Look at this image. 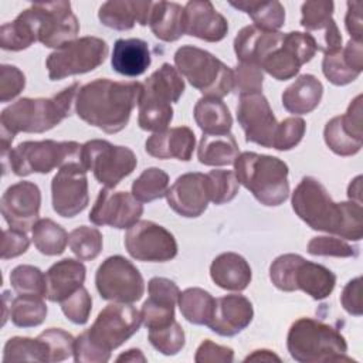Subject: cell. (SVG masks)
I'll use <instances>...</instances> for the list:
<instances>
[{"label":"cell","mask_w":363,"mask_h":363,"mask_svg":"<svg viewBox=\"0 0 363 363\" xmlns=\"http://www.w3.org/2000/svg\"><path fill=\"white\" fill-rule=\"evenodd\" d=\"M292 208L312 230L352 241H360L363 237L362 204L333 201L325 186L315 177L305 176L298 183L292 193Z\"/></svg>","instance_id":"cell-1"},{"label":"cell","mask_w":363,"mask_h":363,"mask_svg":"<svg viewBox=\"0 0 363 363\" xmlns=\"http://www.w3.org/2000/svg\"><path fill=\"white\" fill-rule=\"evenodd\" d=\"M142 94L138 81H112L98 78L82 85L75 98L79 119L105 133H118L126 128Z\"/></svg>","instance_id":"cell-2"},{"label":"cell","mask_w":363,"mask_h":363,"mask_svg":"<svg viewBox=\"0 0 363 363\" xmlns=\"http://www.w3.org/2000/svg\"><path fill=\"white\" fill-rule=\"evenodd\" d=\"M79 88V84L74 82L51 98H20L4 108L0 115L1 155L10 150L18 132L43 133L60 125L71 115Z\"/></svg>","instance_id":"cell-3"},{"label":"cell","mask_w":363,"mask_h":363,"mask_svg":"<svg viewBox=\"0 0 363 363\" xmlns=\"http://www.w3.org/2000/svg\"><path fill=\"white\" fill-rule=\"evenodd\" d=\"M142 323L140 312L128 303L106 305L89 329L84 330L74 343L77 363H105L111 352L135 335Z\"/></svg>","instance_id":"cell-4"},{"label":"cell","mask_w":363,"mask_h":363,"mask_svg":"<svg viewBox=\"0 0 363 363\" xmlns=\"http://www.w3.org/2000/svg\"><path fill=\"white\" fill-rule=\"evenodd\" d=\"M234 173L264 206H279L289 196L288 164L279 157L255 152H242L234 162Z\"/></svg>","instance_id":"cell-5"},{"label":"cell","mask_w":363,"mask_h":363,"mask_svg":"<svg viewBox=\"0 0 363 363\" xmlns=\"http://www.w3.org/2000/svg\"><path fill=\"white\" fill-rule=\"evenodd\" d=\"M291 357L299 363L350 362L346 356L347 343L333 326L313 318L296 319L286 336Z\"/></svg>","instance_id":"cell-6"},{"label":"cell","mask_w":363,"mask_h":363,"mask_svg":"<svg viewBox=\"0 0 363 363\" xmlns=\"http://www.w3.org/2000/svg\"><path fill=\"white\" fill-rule=\"evenodd\" d=\"M184 92V81L180 72L164 62L152 72L142 84L138 102V125L143 130L162 132L173 119L172 104L177 102Z\"/></svg>","instance_id":"cell-7"},{"label":"cell","mask_w":363,"mask_h":363,"mask_svg":"<svg viewBox=\"0 0 363 363\" xmlns=\"http://www.w3.org/2000/svg\"><path fill=\"white\" fill-rule=\"evenodd\" d=\"M81 152L82 145L74 140H26L1 155V163L4 173L9 167L20 177L31 173L47 174L52 169H60L72 162L82 163Z\"/></svg>","instance_id":"cell-8"},{"label":"cell","mask_w":363,"mask_h":363,"mask_svg":"<svg viewBox=\"0 0 363 363\" xmlns=\"http://www.w3.org/2000/svg\"><path fill=\"white\" fill-rule=\"evenodd\" d=\"M269 279L285 292L303 291L315 301L328 298L336 285V275L322 264L306 261L299 254H282L269 265Z\"/></svg>","instance_id":"cell-9"},{"label":"cell","mask_w":363,"mask_h":363,"mask_svg":"<svg viewBox=\"0 0 363 363\" xmlns=\"http://www.w3.org/2000/svg\"><path fill=\"white\" fill-rule=\"evenodd\" d=\"M176 69L204 96L223 98L233 89V69L211 52L183 45L174 52Z\"/></svg>","instance_id":"cell-10"},{"label":"cell","mask_w":363,"mask_h":363,"mask_svg":"<svg viewBox=\"0 0 363 363\" xmlns=\"http://www.w3.org/2000/svg\"><path fill=\"white\" fill-rule=\"evenodd\" d=\"M82 164L92 170L98 183L108 189L115 187L122 179L129 176L138 159L132 149L126 146H116L104 139H92L82 145Z\"/></svg>","instance_id":"cell-11"},{"label":"cell","mask_w":363,"mask_h":363,"mask_svg":"<svg viewBox=\"0 0 363 363\" xmlns=\"http://www.w3.org/2000/svg\"><path fill=\"white\" fill-rule=\"evenodd\" d=\"M108 55V44L99 37H81L55 50L45 60L48 78L58 81L98 68Z\"/></svg>","instance_id":"cell-12"},{"label":"cell","mask_w":363,"mask_h":363,"mask_svg":"<svg viewBox=\"0 0 363 363\" xmlns=\"http://www.w3.org/2000/svg\"><path fill=\"white\" fill-rule=\"evenodd\" d=\"M95 286L105 301L132 303L145 292L143 277L139 269L125 257H108L96 269Z\"/></svg>","instance_id":"cell-13"},{"label":"cell","mask_w":363,"mask_h":363,"mask_svg":"<svg viewBox=\"0 0 363 363\" xmlns=\"http://www.w3.org/2000/svg\"><path fill=\"white\" fill-rule=\"evenodd\" d=\"M30 9L37 26L38 41L44 47L58 50L74 41L79 33V23L69 1L33 3Z\"/></svg>","instance_id":"cell-14"},{"label":"cell","mask_w":363,"mask_h":363,"mask_svg":"<svg viewBox=\"0 0 363 363\" xmlns=\"http://www.w3.org/2000/svg\"><path fill=\"white\" fill-rule=\"evenodd\" d=\"M125 247L132 258L145 262H166L177 255L173 234L149 220H140L128 228Z\"/></svg>","instance_id":"cell-15"},{"label":"cell","mask_w":363,"mask_h":363,"mask_svg":"<svg viewBox=\"0 0 363 363\" xmlns=\"http://www.w3.org/2000/svg\"><path fill=\"white\" fill-rule=\"evenodd\" d=\"M316 52L313 38L301 31L284 34L279 44L262 60L259 68L278 81L294 78Z\"/></svg>","instance_id":"cell-16"},{"label":"cell","mask_w":363,"mask_h":363,"mask_svg":"<svg viewBox=\"0 0 363 363\" xmlns=\"http://www.w3.org/2000/svg\"><path fill=\"white\" fill-rule=\"evenodd\" d=\"M52 208L61 217H75L89 201L86 169L79 162L60 167L51 182Z\"/></svg>","instance_id":"cell-17"},{"label":"cell","mask_w":363,"mask_h":363,"mask_svg":"<svg viewBox=\"0 0 363 363\" xmlns=\"http://www.w3.org/2000/svg\"><path fill=\"white\" fill-rule=\"evenodd\" d=\"M237 121L241 125L245 140L264 147H272L277 132V118L262 92L240 96L237 105Z\"/></svg>","instance_id":"cell-18"},{"label":"cell","mask_w":363,"mask_h":363,"mask_svg":"<svg viewBox=\"0 0 363 363\" xmlns=\"http://www.w3.org/2000/svg\"><path fill=\"white\" fill-rule=\"evenodd\" d=\"M142 213L143 206L132 193L122 190L115 191L105 187L98 193L89 213V221L95 225L129 228L139 221Z\"/></svg>","instance_id":"cell-19"},{"label":"cell","mask_w":363,"mask_h":363,"mask_svg":"<svg viewBox=\"0 0 363 363\" xmlns=\"http://www.w3.org/2000/svg\"><path fill=\"white\" fill-rule=\"evenodd\" d=\"M362 123V95H357L350 102L346 113L328 121L323 129L325 143L339 156L356 155L363 145Z\"/></svg>","instance_id":"cell-20"},{"label":"cell","mask_w":363,"mask_h":363,"mask_svg":"<svg viewBox=\"0 0 363 363\" xmlns=\"http://www.w3.org/2000/svg\"><path fill=\"white\" fill-rule=\"evenodd\" d=\"M41 191L33 182H18L1 196V214L10 228L27 233L38 221Z\"/></svg>","instance_id":"cell-21"},{"label":"cell","mask_w":363,"mask_h":363,"mask_svg":"<svg viewBox=\"0 0 363 363\" xmlns=\"http://www.w3.org/2000/svg\"><path fill=\"white\" fill-rule=\"evenodd\" d=\"M333 1H305L301 7V26L306 30L316 45V51L325 54L342 48V35L332 17Z\"/></svg>","instance_id":"cell-22"},{"label":"cell","mask_w":363,"mask_h":363,"mask_svg":"<svg viewBox=\"0 0 363 363\" xmlns=\"http://www.w3.org/2000/svg\"><path fill=\"white\" fill-rule=\"evenodd\" d=\"M169 207L182 217L194 218L201 216L210 201L206 174L199 172L184 173L167 189Z\"/></svg>","instance_id":"cell-23"},{"label":"cell","mask_w":363,"mask_h":363,"mask_svg":"<svg viewBox=\"0 0 363 363\" xmlns=\"http://www.w3.org/2000/svg\"><path fill=\"white\" fill-rule=\"evenodd\" d=\"M254 318V308L244 295H225L214 302L207 326L220 336H235L242 332Z\"/></svg>","instance_id":"cell-24"},{"label":"cell","mask_w":363,"mask_h":363,"mask_svg":"<svg viewBox=\"0 0 363 363\" xmlns=\"http://www.w3.org/2000/svg\"><path fill=\"white\" fill-rule=\"evenodd\" d=\"M227 33V18L214 9L211 1L191 0L184 6V34L207 43H217Z\"/></svg>","instance_id":"cell-25"},{"label":"cell","mask_w":363,"mask_h":363,"mask_svg":"<svg viewBox=\"0 0 363 363\" xmlns=\"http://www.w3.org/2000/svg\"><path fill=\"white\" fill-rule=\"evenodd\" d=\"M196 147L194 132L189 126H176L156 132L145 142L146 152L157 159L189 162Z\"/></svg>","instance_id":"cell-26"},{"label":"cell","mask_w":363,"mask_h":363,"mask_svg":"<svg viewBox=\"0 0 363 363\" xmlns=\"http://www.w3.org/2000/svg\"><path fill=\"white\" fill-rule=\"evenodd\" d=\"M322 71L333 85L343 86L353 82L363 71V44L349 40L343 48L325 54Z\"/></svg>","instance_id":"cell-27"},{"label":"cell","mask_w":363,"mask_h":363,"mask_svg":"<svg viewBox=\"0 0 363 363\" xmlns=\"http://www.w3.org/2000/svg\"><path fill=\"white\" fill-rule=\"evenodd\" d=\"M153 1L149 0H111L102 3L98 11L99 21L109 28L125 31L135 24L147 26Z\"/></svg>","instance_id":"cell-28"},{"label":"cell","mask_w":363,"mask_h":363,"mask_svg":"<svg viewBox=\"0 0 363 363\" xmlns=\"http://www.w3.org/2000/svg\"><path fill=\"white\" fill-rule=\"evenodd\" d=\"M86 268L81 261L72 258L57 261L45 272V298L51 302H62L84 286Z\"/></svg>","instance_id":"cell-29"},{"label":"cell","mask_w":363,"mask_h":363,"mask_svg":"<svg viewBox=\"0 0 363 363\" xmlns=\"http://www.w3.org/2000/svg\"><path fill=\"white\" fill-rule=\"evenodd\" d=\"M284 33L265 31L257 26L242 27L234 38V51L244 64L258 65L279 44Z\"/></svg>","instance_id":"cell-30"},{"label":"cell","mask_w":363,"mask_h":363,"mask_svg":"<svg viewBox=\"0 0 363 363\" xmlns=\"http://www.w3.org/2000/svg\"><path fill=\"white\" fill-rule=\"evenodd\" d=\"M213 282L225 291H244L252 278L247 259L237 252H223L210 265Z\"/></svg>","instance_id":"cell-31"},{"label":"cell","mask_w":363,"mask_h":363,"mask_svg":"<svg viewBox=\"0 0 363 363\" xmlns=\"http://www.w3.org/2000/svg\"><path fill=\"white\" fill-rule=\"evenodd\" d=\"M152 62L149 45L140 38H119L113 44L111 65L125 77L142 75Z\"/></svg>","instance_id":"cell-32"},{"label":"cell","mask_w":363,"mask_h":363,"mask_svg":"<svg viewBox=\"0 0 363 363\" xmlns=\"http://www.w3.org/2000/svg\"><path fill=\"white\" fill-rule=\"evenodd\" d=\"M322 95V82L312 74H302L282 92V106L289 113L305 115L319 105Z\"/></svg>","instance_id":"cell-33"},{"label":"cell","mask_w":363,"mask_h":363,"mask_svg":"<svg viewBox=\"0 0 363 363\" xmlns=\"http://www.w3.org/2000/svg\"><path fill=\"white\" fill-rule=\"evenodd\" d=\"M147 24L156 38L176 41L184 34V7L173 1H153Z\"/></svg>","instance_id":"cell-34"},{"label":"cell","mask_w":363,"mask_h":363,"mask_svg":"<svg viewBox=\"0 0 363 363\" xmlns=\"http://www.w3.org/2000/svg\"><path fill=\"white\" fill-rule=\"evenodd\" d=\"M9 301V291L3 292V303H4V319H7V309L9 318L13 325L18 328H35L45 320L47 316V305L43 301V296L38 295H18Z\"/></svg>","instance_id":"cell-35"},{"label":"cell","mask_w":363,"mask_h":363,"mask_svg":"<svg viewBox=\"0 0 363 363\" xmlns=\"http://www.w3.org/2000/svg\"><path fill=\"white\" fill-rule=\"evenodd\" d=\"M193 116L204 135H227L233 126L230 109L220 98H200L194 105Z\"/></svg>","instance_id":"cell-36"},{"label":"cell","mask_w":363,"mask_h":363,"mask_svg":"<svg viewBox=\"0 0 363 363\" xmlns=\"http://www.w3.org/2000/svg\"><path fill=\"white\" fill-rule=\"evenodd\" d=\"M38 41L37 26L31 9L23 10L13 21L0 27V47L7 51H21Z\"/></svg>","instance_id":"cell-37"},{"label":"cell","mask_w":363,"mask_h":363,"mask_svg":"<svg viewBox=\"0 0 363 363\" xmlns=\"http://www.w3.org/2000/svg\"><path fill=\"white\" fill-rule=\"evenodd\" d=\"M240 155L238 143L233 133L227 135H204L197 147V159L206 166H228L233 164Z\"/></svg>","instance_id":"cell-38"},{"label":"cell","mask_w":363,"mask_h":363,"mask_svg":"<svg viewBox=\"0 0 363 363\" xmlns=\"http://www.w3.org/2000/svg\"><path fill=\"white\" fill-rule=\"evenodd\" d=\"M230 6L248 14L254 26L265 31H278L285 23V9L277 1H230Z\"/></svg>","instance_id":"cell-39"},{"label":"cell","mask_w":363,"mask_h":363,"mask_svg":"<svg viewBox=\"0 0 363 363\" xmlns=\"http://www.w3.org/2000/svg\"><path fill=\"white\" fill-rule=\"evenodd\" d=\"M216 299L201 288H187L179 295V308L183 318L193 325L208 323Z\"/></svg>","instance_id":"cell-40"},{"label":"cell","mask_w":363,"mask_h":363,"mask_svg":"<svg viewBox=\"0 0 363 363\" xmlns=\"http://www.w3.org/2000/svg\"><path fill=\"white\" fill-rule=\"evenodd\" d=\"M33 242L44 255H60L68 242L67 231L51 218H40L31 228Z\"/></svg>","instance_id":"cell-41"},{"label":"cell","mask_w":363,"mask_h":363,"mask_svg":"<svg viewBox=\"0 0 363 363\" xmlns=\"http://www.w3.org/2000/svg\"><path fill=\"white\" fill-rule=\"evenodd\" d=\"M21 360L48 362V349L40 336L35 339L14 336L6 342L3 350V362Z\"/></svg>","instance_id":"cell-42"},{"label":"cell","mask_w":363,"mask_h":363,"mask_svg":"<svg viewBox=\"0 0 363 363\" xmlns=\"http://www.w3.org/2000/svg\"><path fill=\"white\" fill-rule=\"evenodd\" d=\"M169 174L159 167H147L132 183V194L140 203H150L166 196Z\"/></svg>","instance_id":"cell-43"},{"label":"cell","mask_w":363,"mask_h":363,"mask_svg":"<svg viewBox=\"0 0 363 363\" xmlns=\"http://www.w3.org/2000/svg\"><path fill=\"white\" fill-rule=\"evenodd\" d=\"M174 305L176 301L173 299L149 294L140 309L142 323L149 330L170 325L174 320Z\"/></svg>","instance_id":"cell-44"},{"label":"cell","mask_w":363,"mask_h":363,"mask_svg":"<svg viewBox=\"0 0 363 363\" xmlns=\"http://www.w3.org/2000/svg\"><path fill=\"white\" fill-rule=\"evenodd\" d=\"M71 251L82 261L95 259L102 250V234L95 227L79 225L68 234Z\"/></svg>","instance_id":"cell-45"},{"label":"cell","mask_w":363,"mask_h":363,"mask_svg":"<svg viewBox=\"0 0 363 363\" xmlns=\"http://www.w3.org/2000/svg\"><path fill=\"white\" fill-rule=\"evenodd\" d=\"M10 284L18 295L45 296V275L34 265H17L10 272Z\"/></svg>","instance_id":"cell-46"},{"label":"cell","mask_w":363,"mask_h":363,"mask_svg":"<svg viewBox=\"0 0 363 363\" xmlns=\"http://www.w3.org/2000/svg\"><path fill=\"white\" fill-rule=\"evenodd\" d=\"M206 179L210 201L217 206L231 201L238 193L240 183L231 170L214 169L206 174Z\"/></svg>","instance_id":"cell-47"},{"label":"cell","mask_w":363,"mask_h":363,"mask_svg":"<svg viewBox=\"0 0 363 363\" xmlns=\"http://www.w3.org/2000/svg\"><path fill=\"white\" fill-rule=\"evenodd\" d=\"M147 339L164 356H174L184 347V330L176 320L164 328L149 330Z\"/></svg>","instance_id":"cell-48"},{"label":"cell","mask_w":363,"mask_h":363,"mask_svg":"<svg viewBox=\"0 0 363 363\" xmlns=\"http://www.w3.org/2000/svg\"><path fill=\"white\" fill-rule=\"evenodd\" d=\"M48 349V362H62L74 354L75 339L71 333L60 328L45 329L38 335Z\"/></svg>","instance_id":"cell-49"},{"label":"cell","mask_w":363,"mask_h":363,"mask_svg":"<svg viewBox=\"0 0 363 363\" xmlns=\"http://www.w3.org/2000/svg\"><path fill=\"white\" fill-rule=\"evenodd\" d=\"M306 251L311 255H320V257H339V258H349L357 257L359 250L347 244L346 241L329 235L313 237L306 247Z\"/></svg>","instance_id":"cell-50"},{"label":"cell","mask_w":363,"mask_h":363,"mask_svg":"<svg viewBox=\"0 0 363 363\" xmlns=\"http://www.w3.org/2000/svg\"><path fill=\"white\" fill-rule=\"evenodd\" d=\"M262 69L254 64H244L235 67L233 71V89L237 95H248L262 91Z\"/></svg>","instance_id":"cell-51"},{"label":"cell","mask_w":363,"mask_h":363,"mask_svg":"<svg viewBox=\"0 0 363 363\" xmlns=\"http://www.w3.org/2000/svg\"><path fill=\"white\" fill-rule=\"evenodd\" d=\"M305 130H306V125L302 118H298V116L285 118L277 126L272 147L277 150L294 149L302 140Z\"/></svg>","instance_id":"cell-52"},{"label":"cell","mask_w":363,"mask_h":363,"mask_svg":"<svg viewBox=\"0 0 363 363\" xmlns=\"http://www.w3.org/2000/svg\"><path fill=\"white\" fill-rule=\"evenodd\" d=\"M61 303V311L75 325H85L92 309V298L88 291L81 286L72 295L65 298Z\"/></svg>","instance_id":"cell-53"},{"label":"cell","mask_w":363,"mask_h":363,"mask_svg":"<svg viewBox=\"0 0 363 363\" xmlns=\"http://www.w3.org/2000/svg\"><path fill=\"white\" fill-rule=\"evenodd\" d=\"M26 86V77L21 69L14 65L3 64L0 67V101L9 102L14 99Z\"/></svg>","instance_id":"cell-54"},{"label":"cell","mask_w":363,"mask_h":363,"mask_svg":"<svg viewBox=\"0 0 363 363\" xmlns=\"http://www.w3.org/2000/svg\"><path fill=\"white\" fill-rule=\"evenodd\" d=\"M194 360L197 363H231L234 360V350L206 339L197 347Z\"/></svg>","instance_id":"cell-55"},{"label":"cell","mask_w":363,"mask_h":363,"mask_svg":"<svg viewBox=\"0 0 363 363\" xmlns=\"http://www.w3.org/2000/svg\"><path fill=\"white\" fill-rule=\"evenodd\" d=\"M30 245V240L24 231L16 228H6L1 234L0 252L3 259L16 258L27 251Z\"/></svg>","instance_id":"cell-56"},{"label":"cell","mask_w":363,"mask_h":363,"mask_svg":"<svg viewBox=\"0 0 363 363\" xmlns=\"http://www.w3.org/2000/svg\"><path fill=\"white\" fill-rule=\"evenodd\" d=\"M340 302L343 309L353 315V316H360L363 313V306H362V278L356 277L350 279L340 295Z\"/></svg>","instance_id":"cell-57"},{"label":"cell","mask_w":363,"mask_h":363,"mask_svg":"<svg viewBox=\"0 0 363 363\" xmlns=\"http://www.w3.org/2000/svg\"><path fill=\"white\" fill-rule=\"evenodd\" d=\"M362 3L360 1H347V13L345 17V24L350 40L362 43L363 37V20H362Z\"/></svg>","instance_id":"cell-58"},{"label":"cell","mask_w":363,"mask_h":363,"mask_svg":"<svg viewBox=\"0 0 363 363\" xmlns=\"http://www.w3.org/2000/svg\"><path fill=\"white\" fill-rule=\"evenodd\" d=\"M245 362L248 360H257V362H281L279 356H277L275 353H272L271 350H267V349H258V350H254L251 354H248L245 359Z\"/></svg>","instance_id":"cell-59"},{"label":"cell","mask_w":363,"mask_h":363,"mask_svg":"<svg viewBox=\"0 0 363 363\" xmlns=\"http://www.w3.org/2000/svg\"><path fill=\"white\" fill-rule=\"evenodd\" d=\"M347 197L350 201L362 204V176H357L354 180L350 182L347 187Z\"/></svg>","instance_id":"cell-60"},{"label":"cell","mask_w":363,"mask_h":363,"mask_svg":"<svg viewBox=\"0 0 363 363\" xmlns=\"http://www.w3.org/2000/svg\"><path fill=\"white\" fill-rule=\"evenodd\" d=\"M116 362H146L145 354L139 349H129L116 357Z\"/></svg>","instance_id":"cell-61"}]
</instances>
